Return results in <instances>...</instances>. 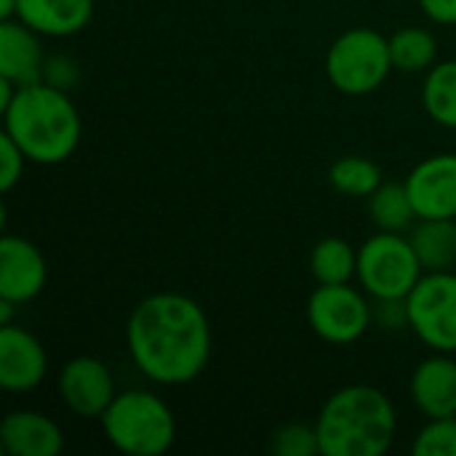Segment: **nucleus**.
<instances>
[{"label": "nucleus", "instance_id": "nucleus-26", "mask_svg": "<svg viewBox=\"0 0 456 456\" xmlns=\"http://www.w3.org/2000/svg\"><path fill=\"white\" fill-rule=\"evenodd\" d=\"M43 83L59 88V91H72L80 83V64L67 56V53H56V56H45L43 64Z\"/></svg>", "mask_w": 456, "mask_h": 456}, {"label": "nucleus", "instance_id": "nucleus-18", "mask_svg": "<svg viewBox=\"0 0 456 456\" xmlns=\"http://www.w3.org/2000/svg\"><path fill=\"white\" fill-rule=\"evenodd\" d=\"M422 107L444 128H456V59L436 61L422 83Z\"/></svg>", "mask_w": 456, "mask_h": 456}, {"label": "nucleus", "instance_id": "nucleus-15", "mask_svg": "<svg viewBox=\"0 0 456 456\" xmlns=\"http://www.w3.org/2000/svg\"><path fill=\"white\" fill-rule=\"evenodd\" d=\"M0 446L8 456H59L64 433L40 411H11L0 422Z\"/></svg>", "mask_w": 456, "mask_h": 456}, {"label": "nucleus", "instance_id": "nucleus-28", "mask_svg": "<svg viewBox=\"0 0 456 456\" xmlns=\"http://www.w3.org/2000/svg\"><path fill=\"white\" fill-rule=\"evenodd\" d=\"M422 13L436 24H456V0H417Z\"/></svg>", "mask_w": 456, "mask_h": 456}, {"label": "nucleus", "instance_id": "nucleus-1", "mask_svg": "<svg viewBox=\"0 0 456 456\" xmlns=\"http://www.w3.org/2000/svg\"><path fill=\"white\" fill-rule=\"evenodd\" d=\"M126 345L134 366L155 385L179 387L198 379L211 361V323L187 294L158 291L128 315Z\"/></svg>", "mask_w": 456, "mask_h": 456}, {"label": "nucleus", "instance_id": "nucleus-27", "mask_svg": "<svg viewBox=\"0 0 456 456\" xmlns=\"http://www.w3.org/2000/svg\"><path fill=\"white\" fill-rule=\"evenodd\" d=\"M371 318L374 323L398 331L409 326V313H406V299H374L371 305Z\"/></svg>", "mask_w": 456, "mask_h": 456}, {"label": "nucleus", "instance_id": "nucleus-19", "mask_svg": "<svg viewBox=\"0 0 456 456\" xmlns=\"http://www.w3.org/2000/svg\"><path fill=\"white\" fill-rule=\"evenodd\" d=\"M310 273L318 283H350L358 273V251L345 238H323L313 246Z\"/></svg>", "mask_w": 456, "mask_h": 456}, {"label": "nucleus", "instance_id": "nucleus-9", "mask_svg": "<svg viewBox=\"0 0 456 456\" xmlns=\"http://www.w3.org/2000/svg\"><path fill=\"white\" fill-rule=\"evenodd\" d=\"M56 393L61 403L80 419H102L115 401V379L104 361L77 355L67 361L56 377Z\"/></svg>", "mask_w": 456, "mask_h": 456}, {"label": "nucleus", "instance_id": "nucleus-20", "mask_svg": "<svg viewBox=\"0 0 456 456\" xmlns=\"http://www.w3.org/2000/svg\"><path fill=\"white\" fill-rule=\"evenodd\" d=\"M390 59L393 69L425 72L438 59V40L425 27H403L395 35H390Z\"/></svg>", "mask_w": 456, "mask_h": 456}, {"label": "nucleus", "instance_id": "nucleus-12", "mask_svg": "<svg viewBox=\"0 0 456 456\" xmlns=\"http://www.w3.org/2000/svg\"><path fill=\"white\" fill-rule=\"evenodd\" d=\"M48 371L43 342L21 326H0V387L5 393L35 390Z\"/></svg>", "mask_w": 456, "mask_h": 456}, {"label": "nucleus", "instance_id": "nucleus-21", "mask_svg": "<svg viewBox=\"0 0 456 456\" xmlns=\"http://www.w3.org/2000/svg\"><path fill=\"white\" fill-rule=\"evenodd\" d=\"M369 214L377 230H385V232H403L417 219L406 184H395V182H382L369 195Z\"/></svg>", "mask_w": 456, "mask_h": 456}, {"label": "nucleus", "instance_id": "nucleus-25", "mask_svg": "<svg viewBox=\"0 0 456 456\" xmlns=\"http://www.w3.org/2000/svg\"><path fill=\"white\" fill-rule=\"evenodd\" d=\"M24 163H27V155L21 152V147L3 131L0 134V190L5 195L19 184L24 174Z\"/></svg>", "mask_w": 456, "mask_h": 456}, {"label": "nucleus", "instance_id": "nucleus-11", "mask_svg": "<svg viewBox=\"0 0 456 456\" xmlns=\"http://www.w3.org/2000/svg\"><path fill=\"white\" fill-rule=\"evenodd\" d=\"M48 281V265L43 251L21 238L3 232L0 238V299H11L19 307L43 294Z\"/></svg>", "mask_w": 456, "mask_h": 456}, {"label": "nucleus", "instance_id": "nucleus-5", "mask_svg": "<svg viewBox=\"0 0 456 456\" xmlns=\"http://www.w3.org/2000/svg\"><path fill=\"white\" fill-rule=\"evenodd\" d=\"M393 69L390 37L374 27L342 32L326 53V75L339 94L366 96L377 91Z\"/></svg>", "mask_w": 456, "mask_h": 456}, {"label": "nucleus", "instance_id": "nucleus-13", "mask_svg": "<svg viewBox=\"0 0 456 456\" xmlns=\"http://www.w3.org/2000/svg\"><path fill=\"white\" fill-rule=\"evenodd\" d=\"M411 401L425 419L456 417V361L452 353L425 358L409 382Z\"/></svg>", "mask_w": 456, "mask_h": 456}, {"label": "nucleus", "instance_id": "nucleus-14", "mask_svg": "<svg viewBox=\"0 0 456 456\" xmlns=\"http://www.w3.org/2000/svg\"><path fill=\"white\" fill-rule=\"evenodd\" d=\"M43 64V35L21 19H0V77L13 80L16 86L40 83Z\"/></svg>", "mask_w": 456, "mask_h": 456}, {"label": "nucleus", "instance_id": "nucleus-4", "mask_svg": "<svg viewBox=\"0 0 456 456\" xmlns=\"http://www.w3.org/2000/svg\"><path fill=\"white\" fill-rule=\"evenodd\" d=\"M99 422L110 446L126 456H160L176 441L171 406L147 390L118 393Z\"/></svg>", "mask_w": 456, "mask_h": 456}, {"label": "nucleus", "instance_id": "nucleus-29", "mask_svg": "<svg viewBox=\"0 0 456 456\" xmlns=\"http://www.w3.org/2000/svg\"><path fill=\"white\" fill-rule=\"evenodd\" d=\"M16 302H11V299H0V326H8V323H13V313H16Z\"/></svg>", "mask_w": 456, "mask_h": 456}, {"label": "nucleus", "instance_id": "nucleus-16", "mask_svg": "<svg viewBox=\"0 0 456 456\" xmlns=\"http://www.w3.org/2000/svg\"><path fill=\"white\" fill-rule=\"evenodd\" d=\"M16 19L43 37H69L94 19V0H19Z\"/></svg>", "mask_w": 456, "mask_h": 456}, {"label": "nucleus", "instance_id": "nucleus-8", "mask_svg": "<svg viewBox=\"0 0 456 456\" xmlns=\"http://www.w3.org/2000/svg\"><path fill=\"white\" fill-rule=\"evenodd\" d=\"M307 323L329 345H353L374 323L371 302L350 283H318L307 299Z\"/></svg>", "mask_w": 456, "mask_h": 456}, {"label": "nucleus", "instance_id": "nucleus-10", "mask_svg": "<svg viewBox=\"0 0 456 456\" xmlns=\"http://www.w3.org/2000/svg\"><path fill=\"white\" fill-rule=\"evenodd\" d=\"M403 184L417 219H456V152L425 158Z\"/></svg>", "mask_w": 456, "mask_h": 456}, {"label": "nucleus", "instance_id": "nucleus-6", "mask_svg": "<svg viewBox=\"0 0 456 456\" xmlns=\"http://www.w3.org/2000/svg\"><path fill=\"white\" fill-rule=\"evenodd\" d=\"M425 275L409 238L379 230L358 248V283L374 299H406Z\"/></svg>", "mask_w": 456, "mask_h": 456}, {"label": "nucleus", "instance_id": "nucleus-3", "mask_svg": "<svg viewBox=\"0 0 456 456\" xmlns=\"http://www.w3.org/2000/svg\"><path fill=\"white\" fill-rule=\"evenodd\" d=\"M398 430L393 401L374 385H347L326 398L315 419L323 456H382Z\"/></svg>", "mask_w": 456, "mask_h": 456}, {"label": "nucleus", "instance_id": "nucleus-30", "mask_svg": "<svg viewBox=\"0 0 456 456\" xmlns=\"http://www.w3.org/2000/svg\"><path fill=\"white\" fill-rule=\"evenodd\" d=\"M19 0H0V19H16Z\"/></svg>", "mask_w": 456, "mask_h": 456}, {"label": "nucleus", "instance_id": "nucleus-7", "mask_svg": "<svg viewBox=\"0 0 456 456\" xmlns=\"http://www.w3.org/2000/svg\"><path fill=\"white\" fill-rule=\"evenodd\" d=\"M409 329L436 353H456V273H425L406 297Z\"/></svg>", "mask_w": 456, "mask_h": 456}, {"label": "nucleus", "instance_id": "nucleus-17", "mask_svg": "<svg viewBox=\"0 0 456 456\" xmlns=\"http://www.w3.org/2000/svg\"><path fill=\"white\" fill-rule=\"evenodd\" d=\"M409 240L425 273L452 270L456 265V219H419Z\"/></svg>", "mask_w": 456, "mask_h": 456}, {"label": "nucleus", "instance_id": "nucleus-23", "mask_svg": "<svg viewBox=\"0 0 456 456\" xmlns=\"http://www.w3.org/2000/svg\"><path fill=\"white\" fill-rule=\"evenodd\" d=\"M270 452L278 456H315L321 454L315 425L289 422L270 436Z\"/></svg>", "mask_w": 456, "mask_h": 456}, {"label": "nucleus", "instance_id": "nucleus-2", "mask_svg": "<svg viewBox=\"0 0 456 456\" xmlns=\"http://www.w3.org/2000/svg\"><path fill=\"white\" fill-rule=\"evenodd\" d=\"M3 131L21 147L29 163H64L80 144L83 120L67 91L48 83L19 86L11 107L3 112Z\"/></svg>", "mask_w": 456, "mask_h": 456}, {"label": "nucleus", "instance_id": "nucleus-24", "mask_svg": "<svg viewBox=\"0 0 456 456\" xmlns=\"http://www.w3.org/2000/svg\"><path fill=\"white\" fill-rule=\"evenodd\" d=\"M414 456H456V417L428 419V425L417 433Z\"/></svg>", "mask_w": 456, "mask_h": 456}, {"label": "nucleus", "instance_id": "nucleus-22", "mask_svg": "<svg viewBox=\"0 0 456 456\" xmlns=\"http://www.w3.org/2000/svg\"><path fill=\"white\" fill-rule=\"evenodd\" d=\"M329 182L347 198H369L382 184V168L363 155H345L329 168Z\"/></svg>", "mask_w": 456, "mask_h": 456}]
</instances>
